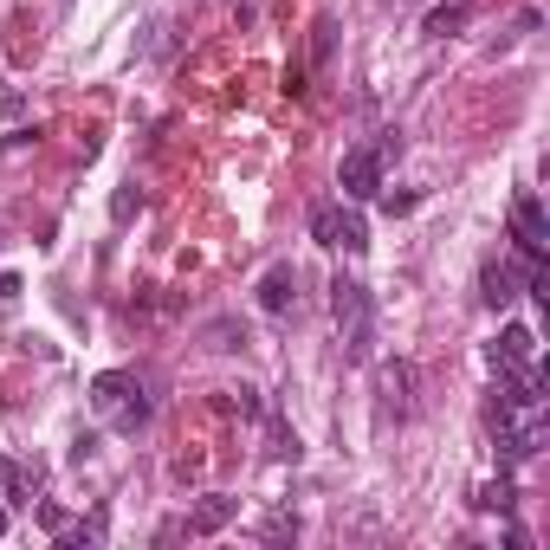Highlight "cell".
Segmentation results:
<instances>
[{"label": "cell", "mask_w": 550, "mask_h": 550, "mask_svg": "<svg viewBox=\"0 0 550 550\" xmlns=\"http://www.w3.org/2000/svg\"><path fill=\"white\" fill-rule=\"evenodd\" d=\"M330 318H337V337H343V356H350V363H369V356H376V298H369L363 279L330 285Z\"/></svg>", "instance_id": "cell-1"}, {"label": "cell", "mask_w": 550, "mask_h": 550, "mask_svg": "<svg viewBox=\"0 0 550 550\" xmlns=\"http://www.w3.org/2000/svg\"><path fill=\"white\" fill-rule=\"evenodd\" d=\"M311 240L318 246H343V253H363L369 227H363V214L343 208V201H318V208H311Z\"/></svg>", "instance_id": "cell-2"}, {"label": "cell", "mask_w": 550, "mask_h": 550, "mask_svg": "<svg viewBox=\"0 0 550 550\" xmlns=\"http://www.w3.org/2000/svg\"><path fill=\"white\" fill-rule=\"evenodd\" d=\"M337 188H343V201H376L382 195V156L376 149H350L337 169Z\"/></svg>", "instance_id": "cell-3"}, {"label": "cell", "mask_w": 550, "mask_h": 550, "mask_svg": "<svg viewBox=\"0 0 550 550\" xmlns=\"http://www.w3.org/2000/svg\"><path fill=\"white\" fill-rule=\"evenodd\" d=\"M512 233H518V253H525V259H538V266H544V240H550V220H544V201L531 195V188H525V195L512 201Z\"/></svg>", "instance_id": "cell-4"}, {"label": "cell", "mask_w": 550, "mask_h": 550, "mask_svg": "<svg viewBox=\"0 0 550 550\" xmlns=\"http://www.w3.org/2000/svg\"><path fill=\"white\" fill-rule=\"evenodd\" d=\"M531 272H538V266H525V272H518V266H505V259H486V266H479V298H486L492 311H505V305L518 298V285L531 279Z\"/></svg>", "instance_id": "cell-5"}, {"label": "cell", "mask_w": 550, "mask_h": 550, "mask_svg": "<svg viewBox=\"0 0 550 550\" xmlns=\"http://www.w3.org/2000/svg\"><path fill=\"white\" fill-rule=\"evenodd\" d=\"M233 518H240V499H227V492H208V499L195 505V512H188V538H214V531H227Z\"/></svg>", "instance_id": "cell-6"}, {"label": "cell", "mask_w": 550, "mask_h": 550, "mask_svg": "<svg viewBox=\"0 0 550 550\" xmlns=\"http://www.w3.org/2000/svg\"><path fill=\"white\" fill-rule=\"evenodd\" d=\"M292 305H298V266H272L266 279H259V311L285 318Z\"/></svg>", "instance_id": "cell-7"}, {"label": "cell", "mask_w": 550, "mask_h": 550, "mask_svg": "<svg viewBox=\"0 0 550 550\" xmlns=\"http://www.w3.org/2000/svg\"><path fill=\"white\" fill-rule=\"evenodd\" d=\"M499 363H538V330L531 324H505L499 343H492V369Z\"/></svg>", "instance_id": "cell-8"}, {"label": "cell", "mask_w": 550, "mask_h": 550, "mask_svg": "<svg viewBox=\"0 0 550 550\" xmlns=\"http://www.w3.org/2000/svg\"><path fill=\"white\" fill-rule=\"evenodd\" d=\"M130 395H136V376H123V369H104V376L91 382V408H98V415H117Z\"/></svg>", "instance_id": "cell-9"}, {"label": "cell", "mask_w": 550, "mask_h": 550, "mask_svg": "<svg viewBox=\"0 0 550 550\" xmlns=\"http://www.w3.org/2000/svg\"><path fill=\"white\" fill-rule=\"evenodd\" d=\"M408 389H415V369L408 363H382V395H389L382 408H395V421L408 415Z\"/></svg>", "instance_id": "cell-10"}, {"label": "cell", "mask_w": 550, "mask_h": 550, "mask_svg": "<svg viewBox=\"0 0 550 550\" xmlns=\"http://www.w3.org/2000/svg\"><path fill=\"white\" fill-rule=\"evenodd\" d=\"M466 20H473V7H466V0H447V7H434L428 20H421V33H428V39H447V33H460Z\"/></svg>", "instance_id": "cell-11"}, {"label": "cell", "mask_w": 550, "mask_h": 550, "mask_svg": "<svg viewBox=\"0 0 550 550\" xmlns=\"http://www.w3.org/2000/svg\"><path fill=\"white\" fill-rule=\"evenodd\" d=\"M0 486H7V505H26V492L39 486V466H26V460H0Z\"/></svg>", "instance_id": "cell-12"}, {"label": "cell", "mask_w": 550, "mask_h": 550, "mask_svg": "<svg viewBox=\"0 0 550 550\" xmlns=\"http://www.w3.org/2000/svg\"><path fill=\"white\" fill-rule=\"evenodd\" d=\"M479 512H499V518H512V505H518V486H512V473H499L492 486H479Z\"/></svg>", "instance_id": "cell-13"}, {"label": "cell", "mask_w": 550, "mask_h": 550, "mask_svg": "<svg viewBox=\"0 0 550 550\" xmlns=\"http://www.w3.org/2000/svg\"><path fill=\"white\" fill-rule=\"evenodd\" d=\"M240 343H246V324H233V318L208 324V350H240Z\"/></svg>", "instance_id": "cell-14"}, {"label": "cell", "mask_w": 550, "mask_h": 550, "mask_svg": "<svg viewBox=\"0 0 550 550\" xmlns=\"http://www.w3.org/2000/svg\"><path fill=\"white\" fill-rule=\"evenodd\" d=\"M266 434H272V453H279V460H298V434L285 428L279 415H266Z\"/></svg>", "instance_id": "cell-15"}, {"label": "cell", "mask_w": 550, "mask_h": 550, "mask_svg": "<svg viewBox=\"0 0 550 550\" xmlns=\"http://www.w3.org/2000/svg\"><path fill=\"white\" fill-rule=\"evenodd\" d=\"M220 408H227V415H246V421H253V415H259V389H227V395H220Z\"/></svg>", "instance_id": "cell-16"}, {"label": "cell", "mask_w": 550, "mask_h": 550, "mask_svg": "<svg viewBox=\"0 0 550 550\" xmlns=\"http://www.w3.org/2000/svg\"><path fill=\"white\" fill-rule=\"evenodd\" d=\"M415 208V188H389V195H382V214H408Z\"/></svg>", "instance_id": "cell-17"}, {"label": "cell", "mask_w": 550, "mask_h": 550, "mask_svg": "<svg viewBox=\"0 0 550 550\" xmlns=\"http://www.w3.org/2000/svg\"><path fill=\"white\" fill-rule=\"evenodd\" d=\"M285 538H298V518H272L266 525V544H285Z\"/></svg>", "instance_id": "cell-18"}, {"label": "cell", "mask_w": 550, "mask_h": 550, "mask_svg": "<svg viewBox=\"0 0 550 550\" xmlns=\"http://www.w3.org/2000/svg\"><path fill=\"white\" fill-rule=\"evenodd\" d=\"M330 33H337V26H330V20H318V39H311V59H318V65L330 59Z\"/></svg>", "instance_id": "cell-19"}, {"label": "cell", "mask_w": 550, "mask_h": 550, "mask_svg": "<svg viewBox=\"0 0 550 550\" xmlns=\"http://www.w3.org/2000/svg\"><path fill=\"white\" fill-rule=\"evenodd\" d=\"M91 453H98V434H91V428H85V434H78V440H72V460H78V466H85V460H91Z\"/></svg>", "instance_id": "cell-20"}, {"label": "cell", "mask_w": 550, "mask_h": 550, "mask_svg": "<svg viewBox=\"0 0 550 550\" xmlns=\"http://www.w3.org/2000/svg\"><path fill=\"white\" fill-rule=\"evenodd\" d=\"M110 214H117V220H130V214H136V188H117V201H110Z\"/></svg>", "instance_id": "cell-21"}, {"label": "cell", "mask_w": 550, "mask_h": 550, "mask_svg": "<svg viewBox=\"0 0 550 550\" xmlns=\"http://www.w3.org/2000/svg\"><path fill=\"white\" fill-rule=\"evenodd\" d=\"M0 531H7V505H0Z\"/></svg>", "instance_id": "cell-22"}]
</instances>
